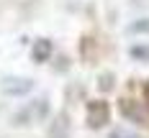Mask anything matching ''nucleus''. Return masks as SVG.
Masks as SVG:
<instances>
[{"label": "nucleus", "instance_id": "nucleus-1", "mask_svg": "<svg viewBox=\"0 0 149 138\" xmlns=\"http://www.w3.org/2000/svg\"><path fill=\"white\" fill-rule=\"evenodd\" d=\"M49 115V100L46 97H39L29 102L26 107H21L13 115V125H33V123H41Z\"/></svg>", "mask_w": 149, "mask_h": 138}, {"label": "nucleus", "instance_id": "nucleus-2", "mask_svg": "<svg viewBox=\"0 0 149 138\" xmlns=\"http://www.w3.org/2000/svg\"><path fill=\"white\" fill-rule=\"evenodd\" d=\"M108 120H111V107H108L105 100H93V102H88V125L93 130L108 125Z\"/></svg>", "mask_w": 149, "mask_h": 138}, {"label": "nucleus", "instance_id": "nucleus-3", "mask_svg": "<svg viewBox=\"0 0 149 138\" xmlns=\"http://www.w3.org/2000/svg\"><path fill=\"white\" fill-rule=\"evenodd\" d=\"M31 90H33V79H29V77H5L3 79V92L5 95L21 97V95H29Z\"/></svg>", "mask_w": 149, "mask_h": 138}, {"label": "nucleus", "instance_id": "nucleus-4", "mask_svg": "<svg viewBox=\"0 0 149 138\" xmlns=\"http://www.w3.org/2000/svg\"><path fill=\"white\" fill-rule=\"evenodd\" d=\"M121 113H123L131 123L149 125V113H147V107L139 105V102H134V100H121Z\"/></svg>", "mask_w": 149, "mask_h": 138}, {"label": "nucleus", "instance_id": "nucleus-5", "mask_svg": "<svg viewBox=\"0 0 149 138\" xmlns=\"http://www.w3.org/2000/svg\"><path fill=\"white\" fill-rule=\"evenodd\" d=\"M54 54V46H52V41L49 38H36L33 41V49H31V59L36 61V64H44V61H49V56Z\"/></svg>", "mask_w": 149, "mask_h": 138}, {"label": "nucleus", "instance_id": "nucleus-6", "mask_svg": "<svg viewBox=\"0 0 149 138\" xmlns=\"http://www.w3.org/2000/svg\"><path fill=\"white\" fill-rule=\"evenodd\" d=\"M49 138H70V118H67V113L54 115V120L49 125Z\"/></svg>", "mask_w": 149, "mask_h": 138}, {"label": "nucleus", "instance_id": "nucleus-7", "mask_svg": "<svg viewBox=\"0 0 149 138\" xmlns=\"http://www.w3.org/2000/svg\"><path fill=\"white\" fill-rule=\"evenodd\" d=\"M129 54H131L136 61H149V46H131Z\"/></svg>", "mask_w": 149, "mask_h": 138}, {"label": "nucleus", "instance_id": "nucleus-8", "mask_svg": "<svg viewBox=\"0 0 149 138\" xmlns=\"http://www.w3.org/2000/svg\"><path fill=\"white\" fill-rule=\"evenodd\" d=\"M113 82H116V77L111 74V72H105V74H100V79H98V87L103 92H111L113 90Z\"/></svg>", "mask_w": 149, "mask_h": 138}, {"label": "nucleus", "instance_id": "nucleus-9", "mask_svg": "<svg viewBox=\"0 0 149 138\" xmlns=\"http://www.w3.org/2000/svg\"><path fill=\"white\" fill-rule=\"evenodd\" d=\"M93 44H95V41H93L90 36L82 38V59H85V61H93V59H95V56H93Z\"/></svg>", "mask_w": 149, "mask_h": 138}, {"label": "nucleus", "instance_id": "nucleus-10", "mask_svg": "<svg viewBox=\"0 0 149 138\" xmlns=\"http://www.w3.org/2000/svg\"><path fill=\"white\" fill-rule=\"evenodd\" d=\"M129 31H131V33H149V18H141V21L131 23Z\"/></svg>", "mask_w": 149, "mask_h": 138}, {"label": "nucleus", "instance_id": "nucleus-11", "mask_svg": "<svg viewBox=\"0 0 149 138\" xmlns=\"http://www.w3.org/2000/svg\"><path fill=\"white\" fill-rule=\"evenodd\" d=\"M111 138H141V136H136L131 130H123V128H116V130H111Z\"/></svg>", "mask_w": 149, "mask_h": 138}, {"label": "nucleus", "instance_id": "nucleus-12", "mask_svg": "<svg viewBox=\"0 0 149 138\" xmlns=\"http://www.w3.org/2000/svg\"><path fill=\"white\" fill-rule=\"evenodd\" d=\"M144 97H147V102H149V82H147V87H144Z\"/></svg>", "mask_w": 149, "mask_h": 138}]
</instances>
